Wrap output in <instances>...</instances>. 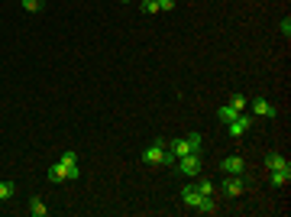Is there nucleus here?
<instances>
[{
  "instance_id": "4be33fe9",
  "label": "nucleus",
  "mask_w": 291,
  "mask_h": 217,
  "mask_svg": "<svg viewBox=\"0 0 291 217\" xmlns=\"http://www.w3.org/2000/svg\"><path fill=\"white\" fill-rule=\"evenodd\" d=\"M278 30H282V32H285V39L291 36V20H288V16H285V20H282V26H278Z\"/></svg>"
},
{
  "instance_id": "7ed1b4c3",
  "label": "nucleus",
  "mask_w": 291,
  "mask_h": 217,
  "mask_svg": "<svg viewBox=\"0 0 291 217\" xmlns=\"http://www.w3.org/2000/svg\"><path fill=\"white\" fill-rule=\"evenodd\" d=\"M220 192H224L226 198H240V194L246 192V182H242V175H226V178L220 182Z\"/></svg>"
},
{
  "instance_id": "b1692460",
  "label": "nucleus",
  "mask_w": 291,
  "mask_h": 217,
  "mask_svg": "<svg viewBox=\"0 0 291 217\" xmlns=\"http://www.w3.org/2000/svg\"><path fill=\"white\" fill-rule=\"evenodd\" d=\"M123 4H126V0H123Z\"/></svg>"
},
{
  "instance_id": "9d476101",
  "label": "nucleus",
  "mask_w": 291,
  "mask_h": 217,
  "mask_svg": "<svg viewBox=\"0 0 291 217\" xmlns=\"http://www.w3.org/2000/svg\"><path fill=\"white\" fill-rule=\"evenodd\" d=\"M266 166H268V172H275V168H291V162L285 159V156H278V152H268Z\"/></svg>"
},
{
  "instance_id": "aec40b11",
  "label": "nucleus",
  "mask_w": 291,
  "mask_h": 217,
  "mask_svg": "<svg viewBox=\"0 0 291 217\" xmlns=\"http://www.w3.org/2000/svg\"><path fill=\"white\" fill-rule=\"evenodd\" d=\"M142 13H158V0H142Z\"/></svg>"
},
{
  "instance_id": "2eb2a0df",
  "label": "nucleus",
  "mask_w": 291,
  "mask_h": 217,
  "mask_svg": "<svg viewBox=\"0 0 291 217\" xmlns=\"http://www.w3.org/2000/svg\"><path fill=\"white\" fill-rule=\"evenodd\" d=\"M30 214H32V217H46V214H48L46 201H42V198H32V201H30Z\"/></svg>"
},
{
  "instance_id": "9b49d317",
  "label": "nucleus",
  "mask_w": 291,
  "mask_h": 217,
  "mask_svg": "<svg viewBox=\"0 0 291 217\" xmlns=\"http://www.w3.org/2000/svg\"><path fill=\"white\" fill-rule=\"evenodd\" d=\"M268 182H272L275 188L288 185V182H291V168H275V172H272V178H268Z\"/></svg>"
},
{
  "instance_id": "a211bd4d",
  "label": "nucleus",
  "mask_w": 291,
  "mask_h": 217,
  "mask_svg": "<svg viewBox=\"0 0 291 217\" xmlns=\"http://www.w3.org/2000/svg\"><path fill=\"white\" fill-rule=\"evenodd\" d=\"M20 4H23L26 13H39V10H42V0H20Z\"/></svg>"
},
{
  "instance_id": "f8f14e48",
  "label": "nucleus",
  "mask_w": 291,
  "mask_h": 217,
  "mask_svg": "<svg viewBox=\"0 0 291 217\" xmlns=\"http://www.w3.org/2000/svg\"><path fill=\"white\" fill-rule=\"evenodd\" d=\"M48 182H68L65 166H62V162H52V166H48Z\"/></svg>"
},
{
  "instance_id": "0eeeda50",
  "label": "nucleus",
  "mask_w": 291,
  "mask_h": 217,
  "mask_svg": "<svg viewBox=\"0 0 291 217\" xmlns=\"http://www.w3.org/2000/svg\"><path fill=\"white\" fill-rule=\"evenodd\" d=\"M168 152L175 156V159H182V156H191V146H188V140H184V136H178V140H168Z\"/></svg>"
},
{
  "instance_id": "423d86ee",
  "label": "nucleus",
  "mask_w": 291,
  "mask_h": 217,
  "mask_svg": "<svg viewBox=\"0 0 291 217\" xmlns=\"http://www.w3.org/2000/svg\"><path fill=\"white\" fill-rule=\"evenodd\" d=\"M220 168H224L226 175H242V172H246V162H242L240 156H226V159L220 162Z\"/></svg>"
},
{
  "instance_id": "412c9836",
  "label": "nucleus",
  "mask_w": 291,
  "mask_h": 217,
  "mask_svg": "<svg viewBox=\"0 0 291 217\" xmlns=\"http://www.w3.org/2000/svg\"><path fill=\"white\" fill-rule=\"evenodd\" d=\"M249 100L242 98V94H233V100H230V107H236V110H242V107H246Z\"/></svg>"
},
{
  "instance_id": "6e6552de",
  "label": "nucleus",
  "mask_w": 291,
  "mask_h": 217,
  "mask_svg": "<svg viewBox=\"0 0 291 217\" xmlns=\"http://www.w3.org/2000/svg\"><path fill=\"white\" fill-rule=\"evenodd\" d=\"M194 211L198 214H217V201H214L210 194H200V201L194 204Z\"/></svg>"
},
{
  "instance_id": "1a4fd4ad",
  "label": "nucleus",
  "mask_w": 291,
  "mask_h": 217,
  "mask_svg": "<svg viewBox=\"0 0 291 217\" xmlns=\"http://www.w3.org/2000/svg\"><path fill=\"white\" fill-rule=\"evenodd\" d=\"M198 201H200V192H198L194 185H184V188H182V204H184V208H194Z\"/></svg>"
},
{
  "instance_id": "ddd939ff",
  "label": "nucleus",
  "mask_w": 291,
  "mask_h": 217,
  "mask_svg": "<svg viewBox=\"0 0 291 217\" xmlns=\"http://www.w3.org/2000/svg\"><path fill=\"white\" fill-rule=\"evenodd\" d=\"M184 140H188L191 152H194V156H200V146H204V136H200V133L194 130V133H188V136H184Z\"/></svg>"
},
{
  "instance_id": "20e7f679",
  "label": "nucleus",
  "mask_w": 291,
  "mask_h": 217,
  "mask_svg": "<svg viewBox=\"0 0 291 217\" xmlns=\"http://www.w3.org/2000/svg\"><path fill=\"white\" fill-rule=\"evenodd\" d=\"M252 120H256L252 114H242V110H240V114H236V120H230V124H226V133H230V136H236V140H240L242 133H246L249 126H252Z\"/></svg>"
},
{
  "instance_id": "f03ea898",
  "label": "nucleus",
  "mask_w": 291,
  "mask_h": 217,
  "mask_svg": "<svg viewBox=\"0 0 291 217\" xmlns=\"http://www.w3.org/2000/svg\"><path fill=\"white\" fill-rule=\"evenodd\" d=\"M172 166L178 168V175H184V178H198L200 175V156H182V159H175Z\"/></svg>"
},
{
  "instance_id": "5701e85b",
  "label": "nucleus",
  "mask_w": 291,
  "mask_h": 217,
  "mask_svg": "<svg viewBox=\"0 0 291 217\" xmlns=\"http://www.w3.org/2000/svg\"><path fill=\"white\" fill-rule=\"evenodd\" d=\"M158 10H175V0H158Z\"/></svg>"
},
{
  "instance_id": "f257e3e1",
  "label": "nucleus",
  "mask_w": 291,
  "mask_h": 217,
  "mask_svg": "<svg viewBox=\"0 0 291 217\" xmlns=\"http://www.w3.org/2000/svg\"><path fill=\"white\" fill-rule=\"evenodd\" d=\"M142 162L146 166H172L175 156L168 152V140H156V143L146 146L142 149Z\"/></svg>"
},
{
  "instance_id": "dca6fc26",
  "label": "nucleus",
  "mask_w": 291,
  "mask_h": 217,
  "mask_svg": "<svg viewBox=\"0 0 291 217\" xmlns=\"http://www.w3.org/2000/svg\"><path fill=\"white\" fill-rule=\"evenodd\" d=\"M16 194V185L13 182H0V201H10Z\"/></svg>"
},
{
  "instance_id": "6ab92c4d",
  "label": "nucleus",
  "mask_w": 291,
  "mask_h": 217,
  "mask_svg": "<svg viewBox=\"0 0 291 217\" xmlns=\"http://www.w3.org/2000/svg\"><path fill=\"white\" fill-rule=\"evenodd\" d=\"M62 166H65V168H74V166H78V156H74V152H62Z\"/></svg>"
},
{
  "instance_id": "39448f33",
  "label": "nucleus",
  "mask_w": 291,
  "mask_h": 217,
  "mask_svg": "<svg viewBox=\"0 0 291 217\" xmlns=\"http://www.w3.org/2000/svg\"><path fill=\"white\" fill-rule=\"evenodd\" d=\"M275 114H278V107L268 104L266 98H256V100H252V117H268V120H272Z\"/></svg>"
},
{
  "instance_id": "4468645a",
  "label": "nucleus",
  "mask_w": 291,
  "mask_h": 217,
  "mask_svg": "<svg viewBox=\"0 0 291 217\" xmlns=\"http://www.w3.org/2000/svg\"><path fill=\"white\" fill-rule=\"evenodd\" d=\"M236 107H230V104H226V107H220V110H217V120H220V124H230V120H236Z\"/></svg>"
},
{
  "instance_id": "f3484780",
  "label": "nucleus",
  "mask_w": 291,
  "mask_h": 217,
  "mask_svg": "<svg viewBox=\"0 0 291 217\" xmlns=\"http://www.w3.org/2000/svg\"><path fill=\"white\" fill-rule=\"evenodd\" d=\"M194 188H198L200 194H214V188H217V185H214V182H207V178H200V182H194Z\"/></svg>"
}]
</instances>
